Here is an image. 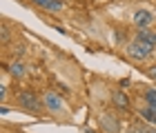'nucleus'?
I'll list each match as a JSON object with an SVG mask.
<instances>
[{
  "instance_id": "f257e3e1",
  "label": "nucleus",
  "mask_w": 156,
  "mask_h": 133,
  "mask_svg": "<svg viewBox=\"0 0 156 133\" xmlns=\"http://www.w3.org/2000/svg\"><path fill=\"white\" fill-rule=\"evenodd\" d=\"M127 55H129L132 60H138V62H143V60H147L150 55L154 53V47L152 45H147V42H143V40H136L134 38L129 45H127Z\"/></svg>"
},
{
  "instance_id": "f03ea898",
  "label": "nucleus",
  "mask_w": 156,
  "mask_h": 133,
  "mask_svg": "<svg viewBox=\"0 0 156 133\" xmlns=\"http://www.w3.org/2000/svg\"><path fill=\"white\" fill-rule=\"evenodd\" d=\"M16 100L20 102V107H23V109L31 111V113H40V109L45 107V104H42L38 98H36V93H34V91H20Z\"/></svg>"
},
{
  "instance_id": "7ed1b4c3",
  "label": "nucleus",
  "mask_w": 156,
  "mask_h": 133,
  "mask_svg": "<svg viewBox=\"0 0 156 133\" xmlns=\"http://www.w3.org/2000/svg\"><path fill=\"white\" fill-rule=\"evenodd\" d=\"M42 104H45V109H49L51 113H62V111H65L62 98L58 93H54V91H47V93L42 95Z\"/></svg>"
},
{
  "instance_id": "20e7f679",
  "label": "nucleus",
  "mask_w": 156,
  "mask_h": 133,
  "mask_svg": "<svg viewBox=\"0 0 156 133\" xmlns=\"http://www.w3.org/2000/svg\"><path fill=\"white\" fill-rule=\"evenodd\" d=\"M101 127L105 133H120V122L114 113H103L101 115Z\"/></svg>"
},
{
  "instance_id": "39448f33",
  "label": "nucleus",
  "mask_w": 156,
  "mask_h": 133,
  "mask_svg": "<svg viewBox=\"0 0 156 133\" xmlns=\"http://www.w3.org/2000/svg\"><path fill=\"white\" fill-rule=\"evenodd\" d=\"M132 20H134V25H136L138 29H145V27H150L154 22V16L147 9H136L134 16H132Z\"/></svg>"
},
{
  "instance_id": "423d86ee",
  "label": "nucleus",
  "mask_w": 156,
  "mask_h": 133,
  "mask_svg": "<svg viewBox=\"0 0 156 133\" xmlns=\"http://www.w3.org/2000/svg\"><path fill=\"white\" fill-rule=\"evenodd\" d=\"M136 40H143V42L152 45V47L156 49V31L150 29V27H145V29H138V31H136Z\"/></svg>"
},
{
  "instance_id": "0eeeda50",
  "label": "nucleus",
  "mask_w": 156,
  "mask_h": 133,
  "mask_svg": "<svg viewBox=\"0 0 156 133\" xmlns=\"http://www.w3.org/2000/svg\"><path fill=\"white\" fill-rule=\"evenodd\" d=\"M112 102H114V107H116V109H129V98H127L120 89L112 93Z\"/></svg>"
},
{
  "instance_id": "6e6552de",
  "label": "nucleus",
  "mask_w": 156,
  "mask_h": 133,
  "mask_svg": "<svg viewBox=\"0 0 156 133\" xmlns=\"http://www.w3.org/2000/svg\"><path fill=\"white\" fill-rule=\"evenodd\" d=\"M31 2L38 5V7H42V9H47V11H60L62 7H65L60 0H31Z\"/></svg>"
},
{
  "instance_id": "1a4fd4ad",
  "label": "nucleus",
  "mask_w": 156,
  "mask_h": 133,
  "mask_svg": "<svg viewBox=\"0 0 156 133\" xmlns=\"http://www.w3.org/2000/svg\"><path fill=\"white\" fill-rule=\"evenodd\" d=\"M138 113H140V118H143L145 122L156 124V109H154V107H147V104H145V107H140Z\"/></svg>"
},
{
  "instance_id": "9d476101",
  "label": "nucleus",
  "mask_w": 156,
  "mask_h": 133,
  "mask_svg": "<svg viewBox=\"0 0 156 133\" xmlns=\"http://www.w3.org/2000/svg\"><path fill=\"white\" fill-rule=\"evenodd\" d=\"M9 73L13 75V78H23L25 75V65L23 62H11L9 65Z\"/></svg>"
},
{
  "instance_id": "9b49d317",
  "label": "nucleus",
  "mask_w": 156,
  "mask_h": 133,
  "mask_svg": "<svg viewBox=\"0 0 156 133\" xmlns=\"http://www.w3.org/2000/svg\"><path fill=\"white\" fill-rule=\"evenodd\" d=\"M145 102H147V107L156 109V89H147L145 91Z\"/></svg>"
},
{
  "instance_id": "f8f14e48",
  "label": "nucleus",
  "mask_w": 156,
  "mask_h": 133,
  "mask_svg": "<svg viewBox=\"0 0 156 133\" xmlns=\"http://www.w3.org/2000/svg\"><path fill=\"white\" fill-rule=\"evenodd\" d=\"M138 129H140V133H156V129L150 127V122H138Z\"/></svg>"
},
{
  "instance_id": "ddd939ff",
  "label": "nucleus",
  "mask_w": 156,
  "mask_h": 133,
  "mask_svg": "<svg viewBox=\"0 0 156 133\" xmlns=\"http://www.w3.org/2000/svg\"><path fill=\"white\" fill-rule=\"evenodd\" d=\"M5 98H7V87L2 85V87H0V100H2V102H5Z\"/></svg>"
},
{
  "instance_id": "4468645a",
  "label": "nucleus",
  "mask_w": 156,
  "mask_h": 133,
  "mask_svg": "<svg viewBox=\"0 0 156 133\" xmlns=\"http://www.w3.org/2000/svg\"><path fill=\"white\" fill-rule=\"evenodd\" d=\"M7 40H9V31L2 29V42H7Z\"/></svg>"
},
{
  "instance_id": "2eb2a0df",
  "label": "nucleus",
  "mask_w": 156,
  "mask_h": 133,
  "mask_svg": "<svg viewBox=\"0 0 156 133\" xmlns=\"http://www.w3.org/2000/svg\"><path fill=\"white\" fill-rule=\"evenodd\" d=\"M127 133H140V129H138V124H134V127H132L129 131H127Z\"/></svg>"
},
{
  "instance_id": "dca6fc26",
  "label": "nucleus",
  "mask_w": 156,
  "mask_h": 133,
  "mask_svg": "<svg viewBox=\"0 0 156 133\" xmlns=\"http://www.w3.org/2000/svg\"><path fill=\"white\" fill-rule=\"evenodd\" d=\"M150 75H152V78H154V80H156V65H154V67L150 69Z\"/></svg>"
}]
</instances>
